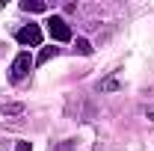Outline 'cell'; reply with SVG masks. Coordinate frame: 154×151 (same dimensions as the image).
<instances>
[{
  "mask_svg": "<svg viewBox=\"0 0 154 151\" xmlns=\"http://www.w3.org/2000/svg\"><path fill=\"white\" fill-rule=\"evenodd\" d=\"M48 30H51V39L54 42H71V27L65 24V18H59V15H51L48 18Z\"/></svg>",
  "mask_w": 154,
  "mask_h": 151,
  "instance_id": "cell-1",
  "label": "cell"
},
{
  "mask_svg": "<svg viewBox=\"0 0 154 151\" xmlns=\"http://www.w3.org/2000/svg\"><path fill=\"white\" fill-rule=\"evenodd\" d=\"M15 39H18L21 45H42V30H38V24H27V27H21L18 33H15Z\"/></svg>",
  "mask_w": 154,
  "mask_h": 151,
  "instance_id": "cell-2",
  "label": "cell"
},
{
  "mask_svg": "<svg viewBox=\"0 0 154 151\" xmlns=\"http://www.w3.org/2000/svg\"><path fill=\"white\" fill-rule=\"evenodd\" d=\"M30 68H33V59H30V54H18L15 57V62H12V80L18 83V80H24V77L30 74Z\"/></svg>",
  "mask_w": 154,
  "mask_h": 151,
  "instance_id": "cell-3",
  "label": "cell"
},
{
  "mask_svg": "<svg viewBox=\"0 0 154 151\" xmlns=\"http://www.w3.org/2000/svg\"><path fill=\"white\" fill-rule=\"evenodd\" d=\"M57 54H59V48H54V45H51V48H42V54L36 57V65H45L48 59H51V57H57Z\"/></svg>",
  "mask_w": 154,
  "mask_h": 151,
  "instance_id": "cell-4",
  "label": "cell"
},
{
  "mask_svg": "<svg viewBox=\"0 0 154 151\" xmlns=\"http://www.w3.org/2000/svg\"><path fill=\"white\" fill-rule=\"evenodd\" d=\"M21 9H24V12H45L48 6H45L42 0H24V3H21Z\"/></svg>",
  "mask_w": 154,
  "mask_h": 151,
  "instance_id": "cell-5",
  "label": "cell"
},
{
  "mask_svg": "<svg viewBox=\"0 0 154 151\" xmlns=\"http://www.w3.org/2000/svg\"><path fill=\"white\" fill-rule=\"evenodd\" d=\"M77 54H83V57H89V54H92V45H89L86 39H77Z\"/></svg>",
  "mask_w": 154,
  "mask_h": 151,
  "instance_id": "cell-6",
  "label": "cell"
},
{
  "mask_svg": "<svg viewBox=\"0 0 154 151\" xmlns=\"http://www.w3.org/2000/svg\"><path fill=\"white\" fill-rule=\"evenodd\" d=\"M15 151H33V148H30V142H18V145H15Z\"/></svg>",
  "mask_w": 154,
  "mask_h": 151,
  "instance_id": "cell-7",
  "label": "cell"
}]
</instances>
